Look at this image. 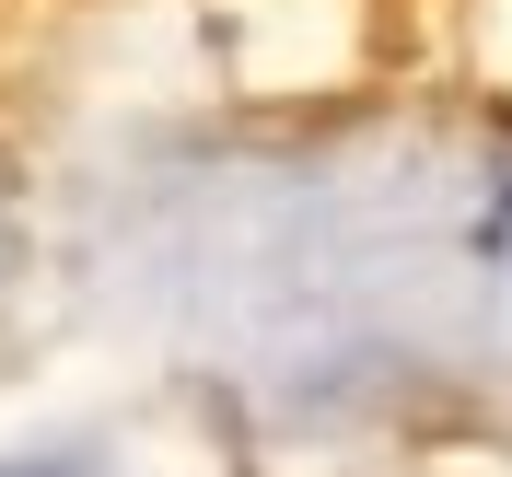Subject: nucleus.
<instances>
[{"mask_svg": "<svg viewBox=\"0 0 512 477\" xmlns=\"http://www.w3.org/2000/svg\"><path fill=\"white\" fill-rule=\"evenodd\" d=\"M0 477H82V454H47V466H0Z\"/></svg>", "mask_w": 512, "mask_h": 477, "instance_id": "nucleus-1", "label": "nucleus"}]
</instances>
